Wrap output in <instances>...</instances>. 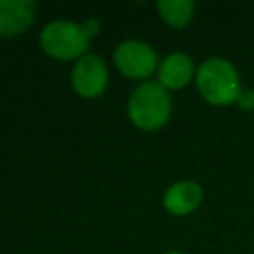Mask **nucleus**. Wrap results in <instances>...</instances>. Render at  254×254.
Instances as JSON below:
<instances>
[{
    "label": "nucleus",
    "mask_w": 254,
    "mask_h": 254,
    "mask_svg": "<svg viewBox=\"0 0 254 254\" xmlns=\"http://www.w3.org/2000/svg\"><path fill=\"white\" fill-rule=\"evenodd\" d=\"M161 20L171 28H185L194 18V2L192 0H159L155 4Z\"/></svg>",
    "instance_id": "9"
},
{
    "label": "nucleus",
    "mask_w": 254,
    "mask_h": 254,
    "mask_svg": "<svg viewBox=\"0 0 254 254\" xmlns=\"http://www.w3.org/2000/svg\"><path fill=\"white\" fill-rule=\"evenodd\" d=\"M163 254H185L183 250H167V252H163Z\"/></svg>",
    "instance_id": "12"
},
{
    "label": "nucleus",
    "mask_w": 254,
    "mask_h": 254,
    "mask_svg": "<svg viewBox=\"0 0 254 254\" xmlns=\"http://www.w3.org/2000/svg\"><path fill=\"white\" fill-rule=\"evenodd\" d=\"M89 42L83 26L71 20H52L40 32V48L60 62H77L89 54Z\"/></svg>",
    "instance_id": "3"
},
{
    "label": "nucleus",
    "mask_w": 254,
    "mask_h": 254,
    "mask_svg": "<svg viewBox=\"0 0 254 254\" xmlns=\"http://www.w3.org/2000/svg\"><path fill=\"white\" fill-rule=\"evenodd\" d=\"M202 196H204V190L196 181L183 179L165 189L163 208L173 216H187L200 206Z\"/></svg>",
    "instance_id": "7"
},
{
    "label": "nucleus",
    "mask_w": 254,
    "mask_h": 254,
    "mask_svg": "<svg viewBox=\"0 0 254 254\" xmlns=\"http://www.w3.org/2000/svg\"><path fill=\"white\" fill-rule=\"evenodd\" d=\"M196 64L192 62V58L185 52H171L167 54L157 67V81L169 89V91H177L187 87L190 81H194L196 77Z\"/></svg>",
    "instance_id": "6"
},
{
    "label": "nucleus",
    "mask_w": 254,
    "mask_h": 254,
    "mask_svg": "<svg viewBox=\"0 0 254 254\" xmlns=\"http://www.w3.org/2000/svg\"><path fill=\"white\" fill-rule=\"evenodd\" d=\"M36 18L34 0H0V38L24 34Z\"/></svg>",
    "instance_id": "8"
},
{
    "label": "nucleus",
    "mask_w": 254,
    "mask_h": 254,
    "mask_svg": "<svg viewBox=\"0 0 254 254\" xmlns=\"http://www.w3.org/2000/svg\"><path fill=\"white\" fill-rule=\"evenodd\" d=\"M173 113V97L157 79L141 81L127 99V117L141 131H159Z\"/></svg>",
    "instance_id": "2"
},
{
    "label": "nucleus",
    "mask_w": 254,
    "mask_h": 254,
    "mask_svg": "<svg viewBox=\"0 0 254 254\" xmlns=\"http://www.w3.org/2000/svg\"><path fill=\"white\" fill-rule=\"evenodd\" d=\"M159 56L155 48L143 40H123L113 50L115 67L129 79L147 81L159 67Z\"/></svg>",
    "instance_id": "4"
},
{
    "label": "nucleus",
    "mask_w": 254,
    "mask_h": 254,
    "mask_svg": "<svg viewBox=\"0 0 254 254\" xmlns=\"http://www.w3.org/2000/svg\"><path fill=\"white\" fill-rule=\"evenodd\" d=\"M81 26H83L85 34L89 36V40H91V38H95V36L99 34V30H101L99 20H95V18H87V20H83V22H81Z\"/></svg>",
    "instance_id": "11"
},
{
    "label": "nucleus",
    "mask_w": 254,
    "mask_h": 254,
    "mask_svg": "<svg viewBox=\"0 0 254 254\" xmlns=\"http://www.w3.org/2000/svg\"><path fill=\"white\" fill-rule=\"evenodd\" d=\"M71 87L83 99L99 97L109 81V67L99 54H85L71 67Z\"/></svg>",
    "instance_id": "5"
},
{
    "label": "nucleus",
    "mask_w": 254,
    "mask_h": 254,
    "mask_svg": "<svg viewBox=\"0 0 254 254\" xmlns=\"http://www.w3.org/2000/svg\"><path fill=\"white\" fill-rule=\"evenodd\" d=\"M234 105L244 113H252L254 111V89L252 87H242Z\"/></svg>",
    "instance_id": "10"
},
{
    "label": "nucleus",
    "mask_w": 254,
    "mask_h": 254,
    "mask_svg": "<svg viewBox=\"0 0 254 254\" xmlns=\"http://www.w3.org/2000/svg\"><path fill=\"white\" fill-rule=\"evenodd\" d=\"M194 85L198 95L214 107L234 105L240 89L244 87L236 65L222 56H210L198 64Z\"/></svg>",
    "instance_id": "1"
}]
</instances>
